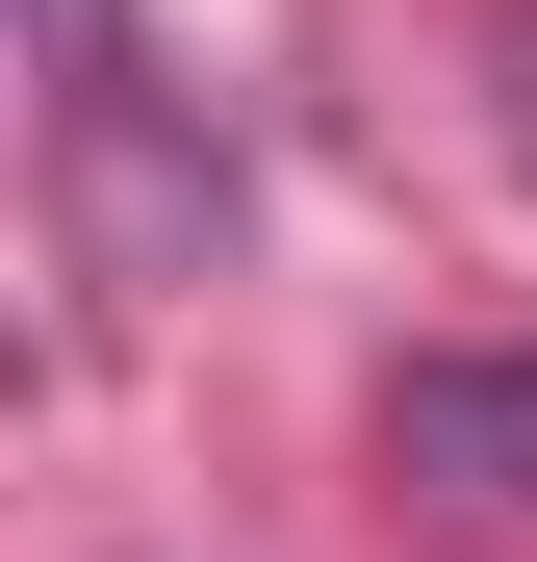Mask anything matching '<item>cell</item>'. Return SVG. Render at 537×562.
I'll return each mask as SVG.
<instances>
[{"mask_svg":"<svg viewBox=\"0 0 537 562\" xmlns=\"http://www.w3.org/2000/svg\"><path fill=\"white\" fill-rule=\"evenodd\" d=\"M384 460H410L435 512H512L537 537V333L512 358H410V384H384Z\"/></svg>","mask_w":537,"mask_h":562,"instance_id":"obj_1","label":"cell"}]
</instances>
